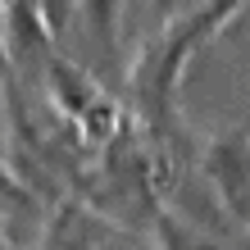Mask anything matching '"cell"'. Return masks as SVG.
<instances>
[{
  "mask_svg": "<svg viewBox=\"0 0 250 250\" xmlns=\"http://www.w3.org/2000/svg\"><path fill=\"white\" fill-rule=\"evenodd\" d=\"M86 9V23L96 27V37L114 46V37H119V19H123V0H82Z\"/></svg>",
  "mask_w": 250,
  "mask_h": 250,
  "instance_id": "obj_1",
  "label": "cell"
},
{
  "mask_svg": "<svg viewBox=\"0 0 250 250\" xmlns=\"http://www.w3.org/2000/svg\"><path fill=\"white\" fill-rule=\"evenodd\" d=\"M46 14H50L55 23H64L68 19V0H46Z\"/></svg>",
  "mask_w": 250,
  "mask_h": 250,
  "instance_id": "obj_2",
  "label": "cell"
}]
</instances>
